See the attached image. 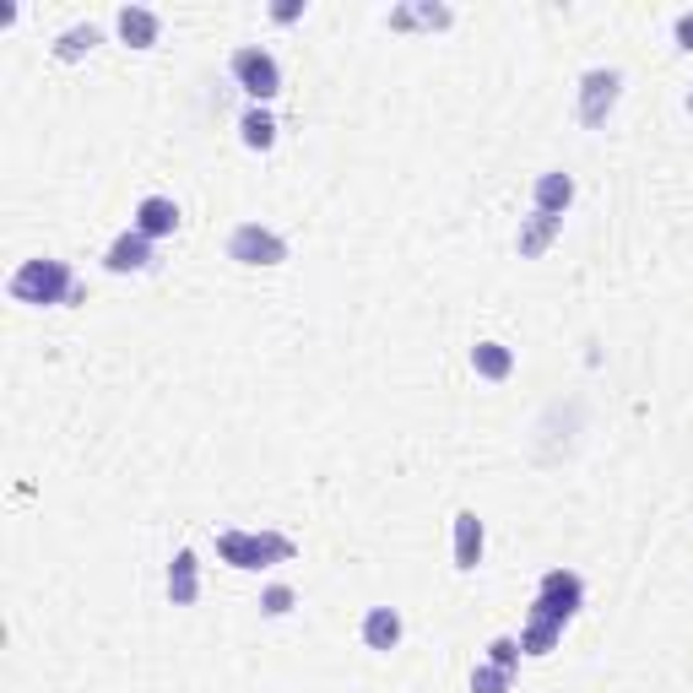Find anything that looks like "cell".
Wrapping results in <instances>:
<instances>
[{"label":"cell","instance_id":"6da1fadb","mask_svg":"<svg viewBox=\"0 0 693 693\" xmlns=\"http://www.w3.org/2000/svg\"><path fill=\"white\" fill-rule=\"evenodd\" d=\"M5 292H11L16 303H33V309H44V303H71L76 277H71V266H65V261L33 255V261H22V266L11 272Z\"/></svg>","mask_w":693,"mask_h":693},{"label":"cell","instance_id":"7a4b0ae2","mask_svg":"<svg viewBox=\"0 0 693 693\" xmlns=\"http://www.w3.org/2000/svg\"><path fill=\"white\" fill-rule=\"evenodd\" d=\"M292 553H298V542L282 531H217V558L228 569H272Z\"/></svg>","mask_w":693,"mask_h":693},{"label":"cell","instance_id":"3957f363","mask_svg":"<svg viewBox=\"0 0 693 693\" xmlns=\"http://www.w3.org/2000/svg\"><path fill=\"white\" fill-rule=\"evenodd\" d=\"M228 71H234V82L255 98V104H272L282 93V65L272 49H261V44H239L234 55H228Z\"/></svg>","mask_w":693,"mask_h":693},{"label":"cell","instance_id":"277c9868","mask_svg":"<svg viewBox=\"0 0 693 693\" xmlns=\"http://www.w3.org/2000/svg\"><path fill=\"white\" fill-rule=\"evenodd\" d=\"M618 98H623V71H612V65L585 71V76H580V104H574L580 126H585V131H601V126L612 120Z\"/></svg>","mask_w":693,"mask_h":693},{"label":"cell","instance_id":"5b68a950","mask_svg":"<svg viewBox=\"0 0 693 693\" xmlns=\"http://www.w3.org/2000/svg\"><path fill=\"white\" fill-rule=\"evenodd\" d=\"M580 607H585V580H580L574 569H548L542 585H537L531 612H537V618H553V623H569Z\"/></svg>","mask_w":693,"mask_h":693},{"label":"cell","instance_id":"8992f818","mask_svg":"<svg viewBox=\"0 0 693 693\" xmlns=\"http://www.w3.org/2000/svg\"><path fill=\"white\" fill-rule=\"evenodd\" d=\"M228 261H239V266H282L287 261V239L261 228V223H239L228 234Z\"/></svg>","mask_w":693,"mask_h":693},{"label":"cell","instance_id":"52a82bcc","mask_svg":"<svg viewBox=\"0 0 693 693\" xmlns=\"http://www.w3.org/2000/svg\"><path fill=\"white\" fill-rule=\"evenodd\" d=\"M131 228L146 234L152 244H157V239H174V234H179V206H174L168 195H146L136 206V217H131Z\"/></svg>","mask_w":693,"mask_h":693},{"label":"cell","instance_id":"ba28073f","mask_svg":"<svg viewBox=\"0 0 693 693\" xmlns=\"http://www.w3.org/2000/svg\"><path fill=\"white\" fill-rule=\"evenodd\" d=\"M104 266L115 272V277H131V272H146L152 266V239L136 234V228H126L115 244H109V255H104Z\"/></svg>","mask_w":693,"mask_h":693},{"label":"cell","instance_id":"9c48e42d","mask_svg":"<svg viewBox=\"0 0 693 693\" xmlns=\"http://www.w3.org/2000/svg\"><path fill=\"white\" fill-rule=\"evenodd\" d=\"M558 234H563V217H548V212H531V217H521V228H515V250H521V261H537V255H548V244H553Z\"/></svg>","mask_w":693,"mask_h":693},{"label":"cell","instance_id":"30bf717a","mask_svg":"<svg viewBox=\"0 0 693 693\" xmlns=\"http://www.w3.org/2000/svg\"><path fill=\"white\" fill-rule=\"evenodd\" d=\"M115 27H120V38H126L131 49H152V44L163 38V16H157L152 5H120Z\"/></svg>","mask_w":693,"mask_h":693},{"label":"cell","instance_id":"8fae6325","mask_svg":"<svg viewBox=\"0 0 693 693\" xmlns=\"http://www.w3.org/2000/svg\"><path fill=\"white\" fill-rule=\"evenodd\" d=\"M402 634H407V623H402L396 607H369V612H363V645H369V650L385 656V650L402 645Z\"/></svg>","mask_w":693,"mask_h":693},{"label":"cell","instance_id":"7c38bea8","mask_svg":"<svg viewBox=\"0 0 693 693\" xmlns=\"http://www.w3.org/2000/svg\"><path fill=\"white\" fill-rule=\"evenodd\" d=\"M482 548H488V531H482V521H477V510H461L455 515V569H477L482 563Z\"/></svg>","mask_w":693,"mask_h":693},{"label":"cell","instance_id":"4fadbf2b","mask_svg":"<svg viewBox=\"0 0 693 693\" xmlns=\"http://www.w3.org/2000/svg\"><path fill=\"white\" fill-rule=\"evenodd\" d=\"M195 596H201V558L184 548V553H174V563H168V601L174 607H190Z\"/></svg>","mask_w":693,"mask_h":693},{"label":"cell","instance_id":"5bb4252c","mask_svg":"<svg viewBox=\"0 0 693 693\" xmlns=\"http://www.w3.org/2000/svg\"><path fill=\"white\" fill-rule=\"evenodd\" d=\"M531 201H537V212H548V217H563L569 206H574V179L569 174H537V184H531Z\"/></svg>","mask_w":693,"mask_h":693},{"label":"cell","instance_id":"9a60e30c","mask_svg":"<svg viewBox=\"0 0 693 693\" xmlns=\"http://www.w3.org/2000/svg\"><path fill=\"white\" fill-rule=\"evenodd\" d=\"M98 44H104V27H98V22H76V27H65V33L55 38V60H65V65H71V60L93 55Z\"/></svg>","mask_w":693,"mask_h":693},{"label":"cell","instance_id":"2e32d148","mask_svg":"<svg viewBox=\"0 0 693 693\" xmlns=\"http://www.w3.org/2000/svg\"><path fill=\"white\" fill-rule=\"evenodd\" d=\"M471 369H477L482 380H493V385H499V380H510V374H515V353H510L504 342H477V347H471Z\"/></svg>","mask_w":693,"mask_h":693},{"label":"cell","instance_id":"e0dca14e","mask_svg":"<svg viewBox=\"0 0 693 693\" xmlns=\"http://www.w3.org/2000/svg\"><path fill=\"white\" fill-rule=\"evenodd\" d=\"M558 640H563V623H553V618H526V629H521V650L526 656H553Z\"/></svg>","mask_w":693,"mask_h":693},{"label":"cell","instance_id":"ac0fdd59","mask_svg":"<svg viewBox=\"0 0 693 693\" xmlns=\"http://www.w3.org/2000/svg\"><path fill=\"white\" fill-rule=\"evenodd\" d=\"M239 136H244V146H250V152H272V146H277V120H272V115L255 104V109H244Z\"/></svg>","mask_w":693,"mask_h":693},{"label":"cell","instance_id":"d6986e66","mask_svg":"<svg viewBox=\"0 0 693 693\" xmlns=\"http://www.w3.org/2000/svg\"><path fill=\"white\" fill-rule=\"evenodd\" d=\"M450 22H455V11L450 5H428V0L391 11V27H450Z\"/></svg>","mask_w":693,"mask_h":693},{"label":"cell","instance_id":"ffe728a7","mask_svg":"<svg viewBox=\"0 0 693 693\" xmlns=\"http://www.w3.org/2000/svg\"><path fill=\"white\" fill-rule=\"evenodd\" d=\"M510 683H515V672H504V667H493V661L471 667V693H510Z\"/></svg>","mask_w":693,"mask_h":693},{"label":"cell","instance_id":"44dd1931","mask_svg":"<svg viewBox=\"0 0 693 693\" xmlns=\"http://www.w3.org/2000/svg\"><path fill=\"white\" fill-rule=\"evenodd\" d=\"M521 656H526V650H521V640H510V634H499V640L488 645V661L504 667V672H521Z\"/></svg>","mask_w":693,"mask_h":693},{"label":"cell","instance_id":"7402d4cb","mask_svg":"<svg viewBox=\"0 0 693 693\" xmlns=\"http://www.w3.org/2000/svg\"><path fill=\"white\" fill-rule=\"evenodd\" d=\"M292 601H298L292 585H266V590H261V612H266V618H287Z\"/></svg>","mask_w":693,"mask_h":693},{"label":"cell","instance_id":"603a6c76","mask_svg":"<svg viewBox=\"0 0 693 693\" xmlns=\"http://www.w3.org/2000/svg\"><path fill=\"white\" fill-rule=\"evenodd\" d=\"M672 38H678V49H689L693 55V11H683V16L672 22Z\"/></svg>","mask_w":693,"mask_h":693},{"label":"cell","instance_id":"cb8c5ba5","mask_svg":"<svg viewBox=\"0 0 693 693\" xmlns=\"http://www.w3.org/2000/svg\"><path fill=\"white\" fill-rule=\"evenodd\" d=\"M303 16V0H277L272 5V22H298Z\"/></svg>","mask_w":693,"mask_h":693}]
</instances>
